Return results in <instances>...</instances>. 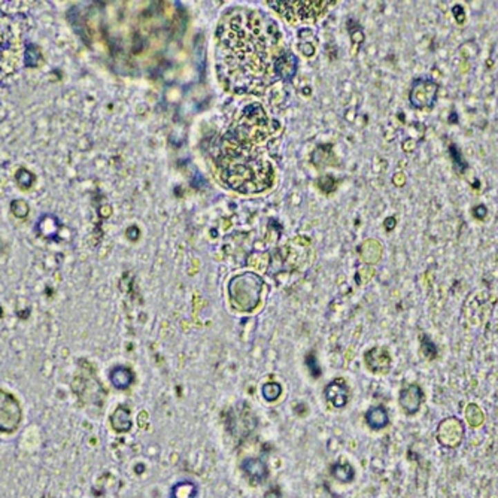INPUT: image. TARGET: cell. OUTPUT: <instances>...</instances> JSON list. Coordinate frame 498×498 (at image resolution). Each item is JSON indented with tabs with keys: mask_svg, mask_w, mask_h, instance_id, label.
I'll return each mask as SVG.
<instances>
[{
	"mask_svg": "<svg viewBox=\"0 0 498 498\" xmlns=\"http://www.w3.org/2000/svg\"><path fill=\"white\" fill-rule=\"evenodd\" d=\"M282 46L278 24L266 14L233 8L217 32V72L222 86L238 94H260L275 82Z\"/></svg>",
	"mask_w": 498,
	"mask_h": 498,
	"instance_id": "obj_1",
	"label": "cell"
},
{
	"mask_svg": "<svg viewBox=\"0 0 498 498\" xmlns=\"http://www.w3.org/2000/svg\"><path fill=\"white\" fill-rule=\"evenodd\" d=\"M224 185L240 194H258L275 182V167L265 153L253 145L225 135L213 154Z\"/></svg>",
	"mask_w": 498,
	"mask_h": 498,
	"instance_id": "obj_2",
	"label": "cell"
},
{
	"mask_svg": "<svg viewBox=\"0 0 498 498\" xmlns=\"http://www.w3.org/2000/svg\"><path fill=\"white\" fill-rule=\"evenodd\" d=\"M26 46L20 24L11 17L0 15V81L15 75L24 61Z\"/></svg>",
	"mask_w": 498,
	"mask_h": 498,
	"instance_id": "obj_3",
	"label": "cell"
},
{
	"mask_svg": "<svg viewBox=\"0 0 498 498\" xmlns=\"http://www.w3.org/2000/svg\"><path fill=\"white\" fill-rule=\"evenodd\" d=\"M279 128L276 121L269 119L265 109L253 103L242 112L236 124L230 128L227 135L239 142L257 146L261 142H266Z\"/></svg>",
	"mask_w": 498,
	"mask_h": 498,
	"instance_id": "obj_4",
	"label": "cell"
},
{
	"mask_svg": "<svg viewBox=\"0 0 498 498\" xmlns=\"http://www.w3.org/2000/svg\"><path fill=\"white\" fill-rule=\"evenodd\" d=\"M262 291V279L256 274H242L234 276L230 280L229 294L233 306L239 311H252L260 303V296Z\"/></svg>",
	"mask_w": 498,
	"mask_h": 498,
	"instance_id": "obj_5",
	"label": "cell"
},
{
	"mask_svg": "<svg viewBox=\"0 0 498 498\" xmlns=\"http://www.w3.org/2000/svg\"><path fill=\"white\" fill-rule=\"evenodd\" d=\"M332 2H269V6L275 8V11L288 21H314L319 15H323Z\"/></svg>",
	"mask_w": 498,
	"mask_h": 498,
	"instance_id": "obj_6",
	"label": "cell"
},
{
	"mask_svg": "<svg viewBox=\"0 0 498 498\" xmlns=\"http://www.w3.org/2000/svg\"><path fill=\"white\" fill-rule=\"evenodd\" d=\"M23 410L20 403L11 394L0 390V431L11 433L20 425Z\"/></svg>",
	"mask_w": 498,
	"mask_h": 498,
	"instance_id": "obj_7",
	"label": "cell"
},
{
	"mask_svg": "<svg viewBox=\"0 0 498 498\" xmlns=\"http://www.w3.org/2000/svg\"><path fill=\"white\" fill-rule=\"evenodd\" d=\"M436 436H437V441L441 446L449 448V449L458 448L459 445H461V441L466 436L463 421L458 419L457 416L445 418L439 424Z\"/></svg>",
	"mask_w": 498,
	"mask_h": 498,
	"instance_id": "obj_8",
	"label": "cell"
},
{
	"mask_svg": "<svg viewBox=\"0 0 498 498\" xmlns=\"http://www.w3.org/2000/svg\"><path fill=\"white\" fill-rule=\"evenodd\" d=\"M424 400H425V392L418 383H406L405 387L401 388L399 396L400 408L405 410V413L409 416L416 415Z\"/></svg>",
	"mask_w": 498,
	"mask_h": 498,
	"instance_id": "obj_9",
	"label": "cell"
},
{
	"mask_svg": "<svg viewBox=\"0 0 498 498\" xmlns=\"http://www.w3.org/2000/svg\"><path fill=\"white\" fill-rule=\"evenodd\" d=\"M324 397L333 408L343 409L349 400V387L342 378L333 379L324 388Z\"/></svg>",
	"mask_w": 498,
	"mask_h": 498,
	"instance_id": "obj_10",
	"label": "cell"
},
{
	"mask_svg": "<svg viewBox=\"0 0 498 498\" xmlns=\"http://www.w3.org/2000/svg\"><path fill=\"white\" fill-rule=\"evenodd\" d=\"M365 364H367V369L373 373L378 374H385L391 370L392 365V358L390 352L385 349V347H372L370 351L365 352Z\"/></svg>",
	"mask_w": 498,
	"mask_h": 498,
	"instance_id": "obj_11",
	"label": "cell"
},
{
	"mask_svg": "<svg viewBox=\"0 0 498 498\" xmlns=\"http://www.w3.org/2000/svg\"><path fill=\"white\" fill-rule=\"evenodd\" d=\"M240 468H242V472L249 477V481L253 482V483L265 482L267 479V476H269L267 464L260 458L245 459V461L242 463Z\"/></svg>",
	"mask_w": 498,
	"mask_h": 498,
	"instance_id": "obj_12",
	"label": "cell"
},
{
	"mask_svg": "<svg viewBox=\"0 0 498 498\" xmlns=\"http://www.w3.org/2000/svg\"><path fill=\"white\" fill-rule=\"evenodd\" d=\"M109 381L114 385V388L119 391L128 390L135 381V373L126 365H117V367L109 372Z\"/></svg>",
	"mask_w": 498,
	"mask_h": 498,
	"instance_id": "obj_13",
	"label": "cell"
},
{
	"mask_svg": "<svg viewBox=\"0 0 498 498\" xmlns=\"http://www.w3.org/2000/svg\"><path fill=\"white\" fill-rule=\"evenodd\" d=\"M296 72H297V60L294 57V54L287 50L276 61L278 78L284 79V81H289V79H293Z\"/></svg>",
	"mask_w": 498,
	"mask_h": 498,
	"instance_id": "obj_14",
	"label": "cell"
},
{
	"mask_svg": "<svg viewBox=\"0 0 498 498\" xmlns=\"http://www.w3.org/2000/svg\"><path fill=\"white\" fill-rule=\"evenodd\" d=\"M365 422L372 430H383L390 425L388 410L383 406H373L365 413Z\"/></svg>",
	"mask_w": 498,
	"mask_h": 498,
	"instance_id": "obj_15",
	"label": "cell"
},
{
	"mask_svg": "<svg viewBox=\"0 0 498 498\" xmlns=\"http://www.w3.org/2000/svg\"><path fill=\"white\" fill-rule=\"evenodd\" d=\"M111 424L114 430L119 431V433H126L131 428V418H130V409L127 406H118L114 412V415L111 416Z\"/></svg>",
	"mask_w": 498,
	"mask_h": 498,
	"instance_id": "obj_16",
	"label": "cell"
},
{
	"mask_svg": "<svg viewBox=\"0 0 498 498\" xmlns=\"http://www.w3.org/2000/svg\"><path fill=\"white\" fill-rule=\"evenodd\" d=\"M332 473L342 483H349L355 477V470L349 463H336L332 467Z\"/></svg>",
	"mask_w": 498,
	"mask_h": 498,
	"instance_id": "obj_17",
	"label": "cell"
},
{
	"mask_svg": "<svg viewBox=\"0 0 498 498\" xmlns=\"http://www.w3.org/2000/svg\"><path fill=\"white\" fill-rule=\"evenodd\" d=\"M197 492H199V490H197V486L193 482L182 481L173 486L171 497L172 498H195Z\"/></svg>",
	"mask_w": 498,
	"mask_h": 498,
	"instance_id": "obj_18",
	"label": "cell"
},
{
	"mask_svg": "<svg viewBox=\"0 0 498 498\" xmlns=\"http://www.w3.org/2000/svg\"><path fill=\"white\" fill-rule=\"evenodd\" d=\"M282 394V385L279 382H266L261 387V396L266 401L274 403L276 401Z\"/></svg>",
	"mask_w": 498,
	"mask_h": 498,
	"instance_id": "obj_19",
	"label": "cell"
},
{
	"mask_svg": "<svg viewBox=\"0 0 498 498\" xmlns=\"http://www.w3.org/2000/svg\"><path fill=\"white\" fill-rule=\"evenodd\" d=\"M421 349H422V354L425 355V358H428V360H436L439 356L437 345L431 341V337L427 334L421 336Z\"/></svg>",
	"mask_w": 498,
	"mask_h": 498,
	"instance_id": "obj_20",
	"label": "cell"
},
{
	"mask_svg": "<svg viewBox=\"0 0 498 498\" xmlns=\"http://www.w3.org/2000/svg\"><path fill=\"white\" fill-rule=\"evenodd\" d=\"M466 418L467 421L470 422V425L472 427H479L483 422L485 416H483V412L481 410V408L476 406V405H468L467 409H466Z\"/></svg>",
	"mask_w": 498,
	"mask_h": 498,
	"instance_id": "obj_21",
	"label": "cell"
},
{
	"mask_svg": "<svg viewBox=\"0 0 498 498\" xmlns=\"http://www.w3.org/2000/svg\"><path fill=\"white\" fill-rule=\"evenodd\" d=\"M15 178H17L18 185L23 186L24 190H29V188H30V186L33 185V182H35L33 173H30L29 171H27V169H20V171H18V172L15 173Z\"/></svg>",
	"mask_w": 498,
	"mask_h": 498,
	"instance_id": "obj_22",
	"label": "cell"
},
{
	"mask_svg": "<svg viewBox=\"0 0 498 498\" xmlns=\"http://www.w3.org/2000/svg\"><path fill=\"white\" fill-rule=\"evenodd\" d=\"M306 364H307V370H309V373H311V376H312L314 379H318L319 376L323 374V370H321V367H319V363H318V360H316V356H315L314 352L307 354V356H306Z\"/></svg>",
	"mask_w": 498,
	"mask_h": 498,
	"instance_id": "obj_23",
	"label": "cell"
},
{
	"mask_svg": "<svg viewBox=\"0 0 498 498\" xmlns=\"http://www.w3.org/2000/svg\"><path fill=\"white\" fill-rule=\"evenodd\" d=\"M450 158H452L454 167H455V171H457V172H459V167H461V172H464V171H466L467 164H466L464 160L461 158V153L458 151V148H457L455 145H450Z\"/></svg>",
	"mask_w": 498,
	"mask_h": 498,
	"instance_id": "obj_24",
	"label": "cell"
},
{
	"mask_svg": "<svg viewBox=\"0 0 498 498\" xmlns=\"http://www.w3.org/2000/svg\"><path fill=\"white\" fill-rule=\"evenodd\" d=\"M11 211L15 217L24 218L27 217V213H29V206H27V203L23 200H14L11 203Z\"/></svg>",
	"mask_w": 498,
	"mask_h": 498,
	"instance_id": "obj_25",
	"label": "cell"
}]
</instances>
